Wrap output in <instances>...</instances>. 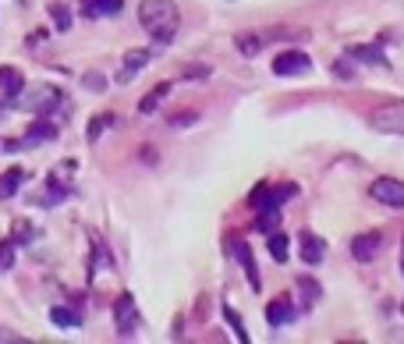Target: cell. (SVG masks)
<instances>
[{"label": "cell", "instance_id": "6da1fadb", "mask_svg": "<svg viewBox=\"0 0 404 344\" xmlns=\"http://www.w3.org/2000/svg\"><path fill=\"white\" fill-rule=\"evenodd\" d=\"M139 25H142L157 43L174 40L177 25H181L177 4H174V0H142V4H139Z\"/></svg>", "mask_w": 404, "mask_h": 344}, {"label": "cell", "instance_id": "7a4b0ae2", "mask_svg": "<svg viewBox=\"0 0 404 344\" xmlns=\"http://www.w3.org/2000/svg\"><path fill=\"white\" fill-rule=\"evenodd\" d=\"M369 124L376 132H383V135H404V100L376 107V110H372V117H369Z\"/></svg>", "mask_w": 404, "mask_h": 344}, {"label": "cell", "instance_id": "3957f363", "mask_svg": "<svg viewBox=\"0 0 404 344\" xmlns=\"http://www.w3.org/2000/svg\"><path fill=\"white\" fill-rule=\"evenodd\" d=\"M114 323H117V334L121 337H132L139 330V309H135V298L132 295H121L114 302Z\"/></svg>", "mask_w": 404, "mask_h": 344}, {"label": "cell", "instance_id": "277c9868", "mask_svg": "<svg viewBox=\"0 0 404 344\" xmlns=\"http://www.w3.org/2000/svg\"><path fill=\"white\" fill-rule=\"evenodd\" d=\"M369 196L376 203H383V206L401 209L404 206V181H397V178H376V181H372V189H369Z\"/></svg>", "mask_w": 404, "mask_h": 344}, {"label": "cell", "instance_id": "5b68a950", "mask_svg": "<svg viewBox=\"0 0 404 344\" xmlns=\"http://www.w3.org/2000/svg\"><path fill=\"white\" fill-rule=\"evenodd\" d=\"M308 68H313V60H308V53H301V50H284V53L273 57L276 75H305Z\"/></svg>", "mask_w": 404, "mask_h": 344}, {"label": "cell", "instance_id": "8992f818", "mask_svg": "<svg viewBox=\"0 0 404 344\" xmlns=\"http://www.w3.org/2000/svg\"><path fill=\"white\" fill-rule=\"evenodd\" d=\"M298 320V305L288 298V295H276L270 305H266V323L270 327H288Z\"/></svg>", "mask_w": 404, "mask_h": 344}, {"label": "cell", "instance_id": "52a82bcc", "mask_svg": "<svg viewBox=\"0 0 404 344\" xmlns=\"http://www.w3.org/2000/svg\"><path fill=\"white\" fill-rule=\"evenodd\" d=\"M380 248H383V234L380 231H369V234H355L351 238V256L358 263H372L380 256Z\"/></svg>", "mask_w": 404, "mask_h": 344}, {"label": "cell", "instance_id": "ba28073f", "mask_svg": "<svg viewBox=\"0 0 404 344\" xmlns=\"http://www.w3.org/2000/svg\"><path fill=\"white\" fill-rule=\"evenodd\" d=\"M348 57L355 60V64L387 68V53H383V46H376V43H358V46H351V50H348Z\"/></svg>", "mask_w": 404, "mask_h": 344}, {"label": "cell", "instance_id": "9c48e42d", "mask_svg": "<svg viewBox=\"0 0 404 344\" xmlns=\"http://www.w3.org/2000/svg\"><path fill=\"white\" fill-rule=\"evenodd\" d=\"M152 60V50H128V57H124V68H121V75H117V82L121 85H128L146 64Z\"/></svg>", "mask_w": 404, "mask_h": 344}, {"label": "cell", "instance_id": "30bf717a", "mask_svg": "<svg viewBox=\"0 0 404 344\" xmlns=\"http://www.w3.org/2000/svg\"><path fill=\"white\" fill-rule=\"evenodd\" d=\"M231 248H234V259H238V263L245 266V273H248V288L259 291V270H256V259H252V248H248L245 241H234Z\"/></svg>", "mask_w": 404, "mask_h": 344}, {"label": "cell", "instance_id": "8fae6325", "mask_svg": "<svg viewBox=\"0 0 404 344\" xmlns=\"http://www.w3.org/2000/svg\"><path fill=\"white\" fill-rule=\"evenodd\" d=\"M85 18H110L124 8V0H78Z\"/></svg>", "mask_w": 404, "mask_h": 344}, {"label": "cell", "instance_id": "7c38bea8", "mask_svg": "<svg viewBox=\"0 0 404 344\" xmlns=\"http://www.w3.org/2000/svg\"><path fill=\"white\" fill-rule=\"evenodd\" d=\"M323 256H326V241L316 238V234H305L301 238V259L308 266H316V263H323Z\"/></svg>", "mask_w": 404, "mask_h": 344}, {"label": "cell", "instance_id": "4fadbf2b", "mask_svg": "<svg viewBox=\"0 0 404 344\" xmlns=\"http://www.w3.org/2000/svg\"><path fill=\"white\" fill-rule=\"evenodd\" d=\"M21 184H25V171L21 167L4 171V174H0V199H15Z\"/></svg>", "mask_w": 404, "mask_h": 344}, {"label": "cell", "instance_id": "5bb4252c", "mask_svg": "<svg viewBox=\"0 0 404 344\" xmlns=\"http://www.w3.org/2000/svg\"><path fill=\"white\" fill-rule=\"evenodd\" d=\"M21 89H25V75L18 68H0V92H4V96L15 100Z\"/></svg>", "mask_w": 404, "mask_h": 344}, {"label": "cell", "instance_id": "9a60e30c", "mask_svg": "<svg viewBox=\"0 0 404 344\" xmlns=\"http://www.w3.org/2000/svg\"><path fill=\"white\" fill-rule=\"evenodd\" d=\"M57 139V128L50 121H36V124H28V135H25V146H39V142H50Z\"/></svg>", "mask_w": 404, "mask_h": 344}, {"label": "cell", "instance_id": "2e32d148", "mask_svg": "<svg viewBox=\"0 0 404 344\" xmlns=\"http://www.w3.org/2000/svg\"><path fill=\"white\" fill-rule=\"evenodd\" d=\"M50 320H53V327H82V312H75V309H68V305H53L50 309Z\"/></svg>", "mask_w": 404, "mask_h": 344}, {"label": "cell", "instance_id": "e0dca14e", "mask_svg": "<svg viewBox=\"0 0 404 344\" xmlns=\"http://www.w3.org/2000/svg\"><path fill=\"white\" fill-rule=\"evenodd\" d=\"M276 224H281V213H276V206H266V209H259V216H256V231L259 234H270V231H276Z\"/></svg>", "mask_w": 404, "mask_h": 344}, {"label": "cell", "instance_id": "ac0fdd59", "mask_svg": "<svg viewBox=\"0 0 404 344\" xmlns=\"http://www.w3.org/2000/svg\"><path fill=\"white\" fill-rule=\"evenodd\" d=\"M167 92H170V82H160L157 89H152V92H146V96H142V103H139V110H142V114H152V110H157V107H160V100L167 96Z\"/></svg>", "mask_w": 404, "mask_h": 344}, {"label": "cell", "instance_id": "d6986e66", "mask_svg": "<svg viewBox=\"0 0 404 344\" xmlns=\"http://www.w3.org/2000/svg\"><path fill=\"white\" fill-rule=\"evenodd\" d=\"M266 238H270V256H273L276 263H288V245H291V241H288V234L270 231Z\"/></svg>", "mask_w": 404, "mask_h": 344}, {"label": "cell", "instance_id": "ffe728a7", "mask_svg": "<svg viewBox=\"0 0 404 344\" xmlns=\"http://www.w3.org/2000/svg\"><path fill=\"white\" fill-rule=\"evenodd\" d=\"M298 288H301V305L308 309V305H316L319 302V284H316V277H298Z\"/></svg>", "mask_w": 404, "mask_h": 344}, {"label": "cell", "instance_id": "44dd1931", "mask_svg": "<svg viewBox=\"0 0 404 344\" xmlns=\"http://www.w3.org/2000/svg\"><path fill=\"white\" fill-rule=\"evenodd\" d=\"M234 46H238L245 57H256V53H263V36H248V33H245V36L234 40Z\"/></svg>", "mask_w": 404, "mask_h": 344}, {"label": "cell", "instance_id": "7402d4cb", "mask_svg": "<svg viewBox=\"0 0 404 344\" xmlns=\"http://www.w3.org/2000/svg\"><path fill=\"white\" fill-rule=\"evenodd\" d=\"M50 18H53V25L60 28V33L71 28V8L68 4H50Z\"/></svg>", "mask_w": 404, "mask_h": 344}, {"label": "cell", "instance_id": "603a6c76", "mask_svg": "<svg viewBox=\"0 0 404 344\" xmlns=\"http://www.w3.org/2000/svg\"><path fill=\"white\" fill-rule=\"evenodd\" d=\"M291 196H298V184H276V189H270V206H281Z\"/></svg>", "mask_w": 404, "mask_h": 344}, {"label": "cell", "instance_id": "cb8c5ba5", "mask_svg": "<svg viewBox=\"0 0 404 344\" xmlns=\"http://www.w3.org/2000/svg\"><path fill=\"white\" fill-rule=\"evenodd\" d=\"M248 206H252V209H266L270 206V184H256V192L248 196Z\"/></svg>", "mask_w": 404, "mask_h": 344}, {"label": "cell", "instance_id": "d4e9b609", "mask_svg": "<svg viewBox=\"0 0 404 344\" xmlns=\"http://www.w3.org/2000/svg\"><path fill=\"white\" fill-rule=\"evenodd\" d=\"M224 320L234 327V334H238V341H248V330H245V323L238 320V312L231 309V305H224Z\"/></svg>", "mask_w": 404, "mask_h": 344}, {"label": "cell", "instance_id": "484cf974", "mask_svg": "<svg viewBox=\"0 0 404 344\" xmlns=\"http://www.w3.org/2000/svg\"><path fill=\"white\" fill-rule=\"evenodd\" d=\"M110 121H114V117H92V121H89V142H96V139L110 128Z\"/></svg>", "mask_w": 404, "mask_h": 344}, {"label": "cell", "instance_id": "4316f807", "mask_svg": "<svg viewBox=\"0 0 404 344\" xmlns=\"http://www.w3.org/2000/svg\"><path fill=\"white\" fill-rule=\"evenodd\" d=\"M11 266H15V238L0 245V270H11Z\"/></svg>", "mask_w": 404, "mask_h": 344}, {"label": "cell", "instance_id": "83f0119b", "mask_svg": "<svg viewBox=\"0 0 404 344\" xmlns=\"http://www.w3.org/2000/svg\"><path fill=\"white\" fill-rule=\"evenodd\" d=\"M85 89L103 92V89H107V78H103V75H96V71H89V75H85Z\"/></svg>", "mask_w": 404, "mask_h": 344}, {"label": "cell", "instance_id": "f1b7e54d", "mask_svg": "<svg viewBox=\"0 0 404 344\" xmlns=\"http://www.w3.org/2000/svg\"><path fill=\"white\" fill-rule=\"evenodd\" d=\"M18 241H33V227H28L25 221H15V245Z\"/></svg>", "mask_w": 404, "mask_h": 344}, {"label": "cell", "instance_id": "f546056e", "mask_svg": "<svg viewBox=\"0 0 404 344\" xmlns=\"http://www.w3.org/2000/svg\"><path fill=\"white\" fill-rule=\"evenodd\" d=\"M11 341H21V337L11 334V330H0V344H11Z\"/></svg>", "mask_w": 404, "mask_h": 344}, {"label": "cell", "instance_id": "4dcf8cb0", "mask_svg": "<svg viewBox=\"0 0 404 344\" xmlns=\"http://www.w3.org/2000/svg\"><path fill=\"white\" fill-rule=\"evenodd\" d=\"M401 273H404V238H401Z\"/></svg>", "mask_w": 404, "mask_h": 344}]
</instances>
